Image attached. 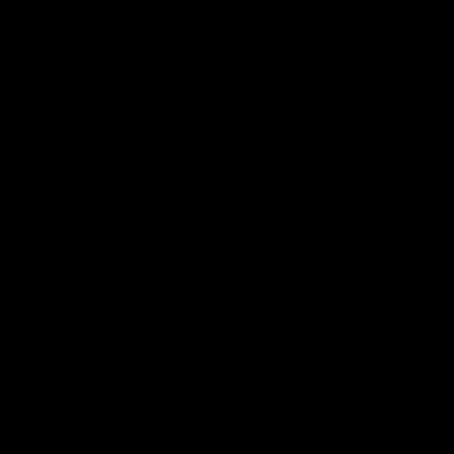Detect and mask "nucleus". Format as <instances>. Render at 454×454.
<instances>
[]
</instances>
